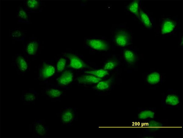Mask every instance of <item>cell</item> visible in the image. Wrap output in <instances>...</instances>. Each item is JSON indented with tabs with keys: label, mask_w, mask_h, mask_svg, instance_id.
<instances>
[{
	"label": "cell",
	"mask_w": 183,
	"mask_h": 138,
	"mask_svg": "<svg viewBox=\"0 0 183 138\" xmlns=\"http://www.w3.org/2000/svg\"><path fill=\"white\" fill-rule=\"evenodd\" d=\"M87 44L91 48L99 51H106L109 49L107 44L100 39H88L87 40Z\"/></svg>",
	"instance_id": "6da1fadb"
},
{
	"label": "cell",
	"mask_w": 183,
	"mask_h": 138,
	"mask_svg": "<svg viewBox=\"0 0 183 138\" xmlns=\"http://www.w3.org/2000/svg\"><path fill=\"white\" fill-rule=\"evenodd\" d=\"M161 26V33L167 34L172 32L176 26V22L169 18L163 19Z\"/></svg>",
	"instance_id": "7a4b0ae2"
},
{
	"label": "cell",
	"mask_w": 183,
	"mask_h": 138,
	"mask_svg": "<svg viewBox=\"0 0 183 138\" xmlns=\"http://www.w3.org/2000/svg\"><path fill=\"white\" fill-rule=\"evenodd\" d=\"M65 55L70 60L69 65V67L76 69L86 67V65L84 63L77 57L69 54H66Z\"/></svg>",
	"instance_id": "3957f363"
},
{
	"label": "cell",
	"mask_w": 183,
	"mask_h": 138,
	"mask_svg": "<svg viewBox=\"0 0 183 138\" xmlns=\"http://www.w3.org/2000/svg\"><path fill=\"white\" fill-rule=\"evenodd\" d=\"M180 98L179 95L174 93L167 94L163 99L164 103L168 106L177 107L180 103Z\"/></svg>",
	"instance_id": "277c9868"
},
{
	"label": "cell",
	"mask_w": 183,
	"mask_h": 138,
	"mask_svg": "<svg viewBox=\"0 0 183 138\" xmlns=\"http://www.w3.org/2000/svg\"><path fill=\"white\" fill-rule=\"evenodd\" d=\"M39 72L40 77L43 79H46L54 74L55 69L51 65L44 64L41 68Z\"/></svg>",
	"instance_id": "5b68a950"
},
{
	"label": "cell",
	"mask_w": 183,
	"mask_h": 138,
	"mask_svg": "<svg viewBox=\"0 0 183 138\" xmlns=\"http://www.w3.org/2000/svg\"><path fill=\"white\" fill-rule=\"evenodd\" d=\"M129 37L127 34L124 32L118 33L115 37V42L116 44L121 47H124L128 44Z\"/></svg>",
	"instance_id": "8992f818"
},
{
	"label": "cell",
	"mask_w": 183,
	"mask_h": 138,
	"mask_svg": "<svg viewBox=\"0 0 183 138\" xmlns=\"http://www.w3.org/2000/svg\"><path fill=\"white\" fill-rule=\"evenodd\" d=\"M101 80V78L91 74L83 75L77 78L79 83L84 84L97 83Z\"/></svg>",
	"instance_id": "52a82bcc"
},
{
	"label": "cell",
	"mask_w": 183,
	"mask_h": 138,
	"mask_svg": "<svg viewBox=\"0 0 183 138\" xmlns=\"http://www.w3.org/2000/svg\"><path fill=\"white\" fill-rule=\"evenodd\" d=\"M73 79V73L68 70L64 72L58 80L59 84L61 85H67L72 82Z\"/></svg>",
	"instance_id": "ba28073f"
},
{
	"label": "cell",
	"mask_w": 183,
	"mask_h": 138,
	"mask_svg": "<svg viewBox=\"0 0 183 138\" xmlns=\"http://www.w3.org/2000/svg\"><path fill=\"white\" fill-rule=\"evenodd\" d=\"M155 112L153 110L144 109L141 111L138 114V117L140 119H151L154 118Z\"/></svg>",
	"instance_id": "9c48e42d"
},
{
	"label": "cell",
	"mask_w": 183,
	"mask_h": 138,
	"mask_svg": "<svg viewBox=\"0 0 183 138\" xmlns=\"http://www.w3.org/2000/svg\"><path fill=\"white\" fill-rule=\"evenodd\" d=\"M161 76L160 74L156 72H153L146 76V81L148 83L151 85L157 84L160 81Z\"/></svg>",
	"instance_id": "30bf717a"
},
{
	"label": "cell",
	"mask_w": 183,
	"mask_h": 138,
	"mask_svg": "<svg viewBox=\"0 0 183 138\" xmlns=\"http://www.w3.org/2000/svg\"><path fill=\"white\" fill-rule=\"evenodd\" d=\"M123 54L125 60L129 63L131 64L135 62L136 56L132 51L127 50L124 51Z\"/></svg>",
	"instance_id": "8fae6325"
},
{
	"label": "cell",
	"mask_w": 183,
	"mask_h": 138,
	"mask_svg": "<svg viewBox=\"0 0 183 138\" xmlns=\"http://www.w3.org/2000/svg\"><path fill=\"white\" fill-rule=\"evenodd\" d=\"M16 66L20 72H24L26 71L27 68V62L25 59L23 57L19 56L16 61Z\"/></svg>",
	"instance_id": "7c38bea8"
},
{
	"label": "cell",
	"mask_w": 183,
	"mask_h": 138,
	"mask_svg": "<svg viewBox=\"0 0 183 138\" xmlns=\"http://www.w3.org/2000/svg\"><path fill=\"white\" fill-rule=\"evenodd\" d=\"M139 18L143 24L147 28H151L152 26V23L148 15L140 9L139 12Z\"/></svg>",
	"instance_id": "4fadbf2b"
},
{
	"label": "cell",
	"mask_w": 183,
	"mask_h": 138,
	"mask_svg": "<svg viewBox=\"0 0 183 138\" xmlns=\"http://www.w3.org/2000/svg\"><path fill=\"white\" fill-rule=\"evenodd\" d=\"M73 119V114L70 110H67L62 113L61 116V120L64 123H68L71 122Z\"/></svg>",
	"instance_id": "5bb4252c"
},
{
	"label": "cell",
	"mask_w": 183,
	"mask_h": 138,
	"mask_svg": "<svg viewBox=\"0 0 183 138\" xmlns=\"http://www.w3.org/2000/svg\"><path fill=\"white\" fill-rule=\"evenodd\" d=\"M34 126L35 132L38 135L43 136L47 130V128L41 121H37Z\"/></svg>",
	"instance_id": "9a60e30c"
},
{
	"label": "cell",
	"mask_w": 183,
	"mask_h": 138,
	"mask_svg": "<svg viewBox=\"0 0 183 138\" xmlns=\"http://www.w3.org/2000/svg\"><path fill=\"white\" fill-rule=\"evenodd\" d=\"M84 73L93 75L100 78L105 77L108 74V71L104 69L86 71L84 72Z\"/></svg>",
	"instance_id": "2e32d148"
},
{
	"label": "cell",
	"mask_w": 183,
	"mask_h": 138,
	"mask_svg": "<svg viewBox=\"0 0 183 138\" xmlns=\"http://www.w3.org/2000/svg\"><path fill=\"white\" fill-rule=\"evenodd\" d=\"M38 44L36 41H33L29 43L26 47V51L27 53L31 55H35L37 52Z\"/></svg>",
	"instance_id": "e0dca14e"
},
{
	"label": "cell",
	"mask_w": 183,
	"mask_h": 138,
	"mask_svg": "<svg viewBox=\"0 0 183 138\" xmlns=\"http://www.w3.org/2000/svg\"><path fill=\"white\" fill-rule=\"evenodd\" d=\"M46 94L50 97L53 98L59 97L61 94V91L58 89L48 88L46 90Z\"/></svg>",
	"instance_id": "ac0fdd59"
},
{
	"label": "cell",
	"mask_w": 183,
	"mask_h": 138,
	"mask_svg": "<svg viewBox=\"0 0 183 138\" xmlns=\"http://www.w3.org/2000/svg\"><path fill=\"white\" fill-rule=\"evenodd\" d=\"M130 11L137 16L139 18V4L138 1H134L131 3L128 6Z\"/></svg>",
	"instance_id": "d6986e66"
},
{
	"label": "cell",
	"mask_w": 183,
	"mask_h": 138,
	"mask_svg": "<svg viewBox=\"0 0 183 138\" xmlns=\"http://www.w3.org/2000/svg\"><path fill=\"white\" fill-rule=\"evenodd\" d=\"M112 82L111 79L100 81L97 84L96 87L97 89L100 90H104L108 89L110 86Z\"/></svg>",
	"instance_id": "ffe728a7"
},
{
	"label": "cell",
	"mask_w": 183,
	"mask_h": 138,
	"mask_svg": "<svg viewBox=\"0 0 183 138\" xmlns=\"http://www.w3.org/2000/svg\"><path fill=\"white\" fill-rule=\"evenodd\" d=\"M66 63V59L63 58H60L56 64V69L59 72H61L64 70Z\"/></svg>",
	"instance_id": "44dd1931"
},
{
	"label": "cell",
	"mask_w": 183,
	"mask_h": 138,
	"mask_svg": "<svg viewBox=\"0 0 183 138\" xmlns=\"http://www.w3.org/2000/svg\"><path fill=\"white\" fill-rule=\"evenodd\" d=\"M117 65V62L114 60H109L106 64L103 69L105 70H111L113 69Z\"/></svg>",
	"instance_id": "7402d4cb"
},
{
	"label": "cell",
	"mask_w": 183,
	"mask_h": 138,
	"mask_svg": "<svg viewBox=\"0 0 183 138\" xmlns=\"http://www.w3.org/2000/svg\"><path fill=\"white\" fill-rule=\"evenodd\" d=\"M38 1L37 0H28L26 3L27 7L30 9H34L36 8L38 5Z\"/></svg>",
	"instance_id": "603a6c76"
},
{
	"label": "cell",
	"mask_w": 183,
	"mask_h": 138,
	"mask_svg": "<svg viewBox=\"0 0 183 138\" xmlns=\"http://www.w3.org/2000/svg\"><path fill=\"white\" fill-rule=\"evenodd\" d=\"M17 16L19 18L23 20H27L28 16L26 12L22 9L19 10Z\"/></svg>",
	"instance_id": "cb8c5ba5"
},
{
	"label": "cell",
	"mask_w": 183,
	"mask_h": 138,
	"mask_svg": "<svg viewBox=\"0 0 183 138\" xmlns=\"http://www.w3.org/2000/svg\"><path fill=\"white\" fill-rule=\"evenodd\" d=\"M35 94L33 93H29L25 94L24 95V99L27 101H32L35 98Z\"/></svg>",
	"instance_id": "d4e9b609"
},
{
	"label": "cell",
	"mask_w": 183,
	"mask_h": 138,
	"mask_svg": "<svg viewBox=\"0 0 183 138\" xmlns=\"http://www.w3.org/2000/svg\"><path fill=\"white\" fill-rule=\"evenodd\" d=\"M21 35L20 32L19 31H16L13 32L12 34V35L14 37H19Z\"/></svg>",
	"instance_id": "484cf974"
}]
</instances>
